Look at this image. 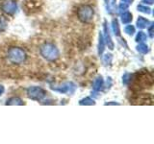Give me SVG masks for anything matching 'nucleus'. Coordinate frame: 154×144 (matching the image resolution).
<instances>
[{"label": "nucleus", "mask_w": 154, "mask_h": 144, "mask_svg": "<svg viewBox=\"0 0 154 144\" xmlns=\"http://www.w3.org/2000/svg\"><path fill=\"white\" fill-rule=\"evenodd\" d=\"M42 55L45 58L49 60H53L57 58L58 56V50L56 49V47H54L53 45L50 44H46L42 48Z\"/></svg>", "instance_id": "nucleus-1"}, {"label": "nucleus", "mask_w": 154, "mask_h": 144, "mask_svg": "<svg viewBox=\"0 0 154 144\" xmlns=\"http://www.w3.org/2000/svg\"><path fill=\"white\" fill-rule=\"evenodd\" d=\"M9 57H10V59H11L12 62H17H17H20L24 61V59H25V53L20 49L14 48V49L10 50Z\"/></svg>", "instance_id": "nucleus-2"}, {"label": "nucleus", "mask_w": 154, "mask_h": 144, "mask_svg": "<svg viewBox=\"0 0 154 144\" xmlns=\"http://www.w3.org/2000/svg\"><path fill=\"white\" fill-rule=\"evenodd\" d=\"M93 16H94V11L91 8L86 6V7H83L82 9H80L79 16H80V19H82V20L88 21L91 17H93Z\"/></svg>", "instance_id": "nucleus-3"}, {"label": "nucleus", "mask_w": 154, "mask_h": 144, "mask_svg": "<svg viewBox=\"0 0 154 144\" xmlns=\"http://www.w3.org/2000/svg\"><path fill=\"white\" fill-rule=\"evenodd\" d=\"M146 20L143 18H140L138 20V25H140V27H144V24H146Z\"/></svg>", "instance_id": "nucleus-4"}, {"label": "nucleus", "mask_w": 154, "mask_h": 144, "mask_svg": "<svg viewBox=\"0 0 154 144\" xmlns=\"http://www.w3.org/2000/svg\"><path fill=\"white\" fill-rule=\"evenodd\" d=\"M124 2H128V1H132V0H123Z\"/></svg>", "instance_id": "nucleus-5"}, {"label": "nucleus", "mask_w": 154, "mask_h": 144, "mask_svg": "<svg viewBox=\"0 0 154 144\" xmlns=\"http://www.w3.org/2000/svg\"><path fill=\"white\" fill-rule=\"evenodd\" d=\"M2 90H3V88H0V93L2 92Z\"/></svg>", "instance_id": "nucleus-6"}]
</instances>
